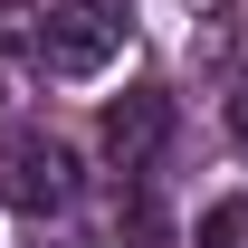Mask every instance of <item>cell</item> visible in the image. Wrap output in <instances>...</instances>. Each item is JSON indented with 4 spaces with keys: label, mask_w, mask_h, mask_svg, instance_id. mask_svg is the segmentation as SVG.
Here are the masks:
<instances>
[{
    "label": "cell",
    "mask_w": 248,
    "mask_h": 248,
    "mask_svg": "<svg viewBox=\"0 0 248 248\" xmlns=\"http://www.w3.org/2000/svg\"><path fill=\"white\" fill-rule=\"evenodd\" d=\"M162 143H172V95H162V86H134V95L105 105V153H115L124 172H143Z\"/></svg>",
    "instance_id": "cell-3"
},
{
    "label": "cell",
    "mask_w": 248,
    "mask_h": 248,
    "mask_svg": "<svg viewBox=\"0 0 248 248\" xmlns=\"http://www.w3.org/2000/svg\"><path fill=\"white\" fill-rule=\"evenodd\" d=\"M229 134H239V143H248V86L229 95Z\"/></svg>",
    "instance_id": "cell-7"
},
{
    "label": "cell",
    "mask_w": 248,
    "mask_h": 248,
    "mask_svg": "<svg viewBox=\"0 0 248 248\" xmlns=\"http://www.w3.org/2000/svg\"><path fill=\"white\" fill-rule=\"evenodd\" d=\"M0 48H38V10L29 0H0Z\"/></svg>",
    "instance_id": "cell-6"
},
{
    "label": "cell",
    "mask_w": 248,
    "mask_h": 248,
    "mask_svg": "<svg viewBox=\"0 0 248 248\" xmlns=\"http://www.w3.org/2000/svg\"><path fill=\"white\" fill-rule=\"evenodd\" d=\"M124 38H134V10H124V0H58V10L38 19V48H29V58L77 86V77H105V67L124 58Z\"/></svg>",
    "instance_id": "cell-1"
},
{
    "label": "cell",
    "mask_w": 248,
    "mask_h": 248,
    "mask_svg": "<svg viewBox=\"0 0 248 248\" xmlns=\"http://www.w3.org/2000/svg\"><path fill=\"white\" fill-rule=\"evenodd\" d=\"M201 248H248V201H219L201 219Z\"/></svg>",
    "instance_id": "cell-5"
},
{
    "label": "cell",
    "mask_w": 248,
    "mask_h": 248,
    "mask_svg": "<svg viewBox=\"0 0 248 248\" xmlns=\"http://www.w3.org/2000/svg\"><path fill=\"white\" fill-rule=\"evenodd\" d=\"M0 201L10 210H67L77 201V153H67L58 134H10L0 143Z\"/></svg>",
    "instance_id": "cell-2"
},
{
    "label": "cell",
    "mask_w": 248,
    "mask_h": 248,
    "mask_svg": "<svg viewBox=\"0 0 248 248\" xmlns=\"http://www.w3.org/2000/svg\"><path fill=\"white\" fill-rule=\"evenodd\" d=\"M115 239H124V248H172V229H162V210L134 191V201H124V219H115Z\"/></svg>",
    "instance_id": "cell-4"
}]
</instances>
